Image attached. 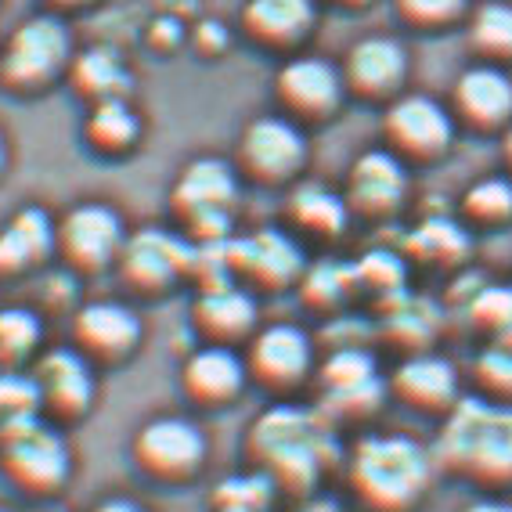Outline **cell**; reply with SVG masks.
<instances>
[{
    "mask_svg": "<svg viewBox=\"0 0 512 512\" xmlns=\"http://www.w3.org/2000/svg\"><path fill=\"white\" fill-rule=\"evenodd\" d=\"M502 159L505 166H509V174H512V123L505 127V138H502Z\"/></svg>",
    "mask_w": 512,
    "mask_h": 512,
    "instance_id": "42",
    "label": "cell"
},
{
    "mask_svg": "<svg viewBox=\"0 0 512 512\" xmlns=\"http://www.w3.org/2000/svg\"><path fill=\"white\" fill-rule=\"evenodd\" d=\"M462 213L484 228L512 220V177H484L469 184L462 195Z\"/></svg>",
    "mask_w": 512,
    "mask_h": 512,
    "instance_id": "29",
    "label": "cell"
},
{
    "mask_svg": "<svg viewBox=\"0 0 512 512\" xmlns=\"http://www.w3.org/2000/svg\"><path fill=\"white\" fill-rule=\"evenodd\" d=\"M278 98L296 112V116H325L343 98V73L329 58L303 55L293 58L278 73Z\"/></svg>",
    "mask_w": 512,
    "mask_h": 512,
    "instance_id": "20",
    "label": "cell"
},
{
    "mask_svg": "<svg viewBox=\"0 0 512 512\" xmlns=\"http://www.w3.org/2000/svg\"><path fill=\"white\" fill-rule=\"evenodd\" d=\"M242 26L260 44H293L314 26V0H249Z\"/></svg>",
    "mask_w": 512,
    "mask_h": 512,
    "instance_id": "25",
    "label": "cell"
},
{
    "mask_svg": "<svg viewBox=\"0 0 512 512\" xmlns=\"http://www.w3.org/2000/svg\"><path fill=\"white\" fill-rule=\"evenodd\" d=\"M289 217L296 220V228L311 231V235L332 238L347 228L350 206L343 195L321 188V184H300L289 195Z\"/></svg>",
    "mask_w": 512,
    "mask_h": 512,
    "instance_id": "26",
    "label": "cell"
},
{
    "mask_svg": "<svg viewBox=\"0 0 512 512\" xmlns=\"http://www.w3.org/2000/svg\"><path fill=\"white\" fill-rule=\"evenodd\" d=\"M199 44L224 47V44H228V33H224V26H217V22H206V26L199 29Z\"/></svg>",
    "mask_w": 512,
    "mask_h": 512,
    "instance_id": "39",
    "label": "cell"
},
{
    "mask_svg": "<svg viewBox=\"0 0 512 512\" xmlns=\"http://www.w3.org/2000/svg\"><path fill=\"white\" fill-rule=\"evenodd\" d=\"M325 415H368L383 401V379L375 372L372 354L361 347H339L321 368Z\"/></svg>",
    "mask_w": 512,
    "mask_h": 512,
    "instance_id": "15",
    "label": "cell"
},
{
    "mask_svg": "<svg viewBox=\"0 0 512 512\" xmlns=\"http://www.w3.org/2000/svg\"><path fill=\"white\" fill-rule=\"evenodd\" d=\"M469 44L487 62H512V4L509 0H487L469 15Z\"/></svg>",
    "mask_w": 512,
    "mask_h": 512,
    "instance_id": "27",
    "label": "cell"
},
{
    "mask_svg": "<svg viewBox=\"0 0 512 512\" xmlns=\"http://www.w3.org/2000/svg\"><path fill=\"white\" fill-rule=\"evenodd\" d=\"M275 494H278L275 484L260 469L242 476H228L213 491V512H264Z\"/></svg>",
    "mask_w": 512,
    "mask_h": 512,
    "instance_id": "30",
    "label": "cell"
},
{
    "mask_svg": "<svg viewBox=\"0 0 512 512\" xmlns=\"http://www.w3.org/2000/svg\"><path fill=\"white\" fill-rule=\"evenodd\" d=\"M238 199V177L224 159L202 156L192 159L177 177L170 202L184 217V224L199 238V246L228 242L231 206Z\"/></svg>",
    "mask_w": 512,
    "mask_h": 512,
    "instance_id": "6",
    "label": "cell"
},
{
    "mask_svg": "<svg viewBox=\"0 0 512 512\" xmlns=\"http://www.w3.org/2000/svg\"><path fill=\"white\" fill-rule=\"evenodd\" d=\"M246 448L253 455V469H260L275 491L307 494L336 458L332 419L300 404H275L253 419Z\"/></svg>",
    "mask_w": 512,
    "mask_h": 512,
    "instance_id": "1",
    "label": "cell"
},
{
    "mask_svg": "<svg viewBox=\"0 0 512 512\" xmlns=\"http://www.w3.org/2000/svg\"><path fill=\"white\" fill-rule=\"evenodd\" d=\"M40 343V321L26 307H4L0 311V361L19 365Z\"/></svg>",
    "mask_w": 512,
    "mask_h": 512,
    "instance_id": "32",
    "label": "cell"
},
{
    "mask_svg": "<svg viewBox=\"0 0 512 512\" xmlns=\"http://www.w3.org/2000/svg\"><path fill=\"white\" fill-rule=\"evenodd\" d=\"M455 112L473 130H505L512 123V73L498 62H476L455 80Z\"/></svg>",
    "mask_w": 512,
    "mask_h": 512,
    "instance_id": "14",
    "label": "cell"
},
{
    "mask_svg": "<svg viewBox=\"0 0 512 512\" xmlns=\"http://www.w3.org/2000/svg\"><path fill=\"white\" fill-rule=\"evenodd\" d=\"M4 156H8V152H4V138H0V170H4Z\"/></svg>",
    "mask_w": 512,
    "mask_h": 512,
    "instance_id": "44",
    "label": "cell"
},
{
    "mask_svg": "<svg viewBox=\"0 0 512 512\" xmlns=\"http://www.w3.org/2000/svg\"><path fill=\"white\" fill-rule=\"evenodd\" d=\"M231 271H242L256 285L267 289H282L303 275V253L293 238L282 231H256L242 242H228Z\"/></svg>",
    "mask_w": 512,
    "mask_h": 512,
    "instance_id": "18",
    "label": "cell"
},
{
    "mask_svg": "<svg viewBox=\"0 0 512 512\" xmlns=\"http://www.w3.org/2000/svg\"><path fill=\"white\" fill-rule=\"evenodd\" d=\"M343 4H354V8H357V4H365V0H343Z\"/></svg>",
    "mask_w": 512,
    "mask_h": 512,
    "instance_id": "46",
    "label": "cell"
},
{
    "mask_svg": "<svg viewBox=\"0 0 512 512\" xmlns=\"http://www.w3.org/2000/svg\"><path fill=\"white\" fill-rule=\"evenodd\" d=\"M210 440L184 415H156L138 426L130 437V458L141 476L152 484H192L206 466Z\"/></svg>",
    "mask_w": 512,
    "mask_h": 512,
    "instance_id": "5",
    "label": "cell"
},
{
    "mask_svg": "<svg viewBox=\"0 0 512 512\" xmlns=\"http://www.w3.org/2000/svg\"><path fill=\"white\" fill-rule=\"evenodd\" d=\"M127 242L123 217L105 202H80L55 228V246L76 271H101L119 260Z\"/></svg>",
    "mask_w": 512,
    "mask_h": 512,
    "instance_id": "8",
    "label": "cell"
},
{
    "mask_svg": "<svg viewBox=\"0 0 512 512\" xmlns=\"http://www.w3.org/2000/svg\"><path fill=\"white\" fill-rule=\"evenodd\" d=\"M347 476L365 509L412 512L433 484V455L404 433H372L354 444Z\"/></svg>",
    "mask_w": 512,
    "mask_h": 512,
    "instance_id": "3",
    "label": "cell"
},
{
    "mask_svg": "<svg viewBox=\"0 0 512 512\" xmlns=\"http://www.w3.org/2000/svg\"><path fill=\"white\" fill-rule=\"evenodd\" d=\"M0 512H22V509H15V505H0Z\"/></svg>",
    "mask_w": 512,
    "mask_h": 512,
    "instance_id": "45",
    "label": "cell"
},
{
    "mask_svg": "<svg viewBox=\"0 0 512 512\" xmlns=\"http://www.w3.org/2000/svg\"><path fill=\"white\" fill-rule=\"evenodd\" d=\"M33 386L40 397V412L55 422H76L91 412L94 394V365L76 347L47 350L33 368Z\"/></svg>",
    "mask_w": 512,
    "mask_h": 512,
    "instance_id": "9",
    "label": "cell"
},
{
    "mask_svg": "<svg viewBox=\"0 0 512 512\" xmlns=\"http://www.w3.org/2000/svg\"><path fill=\"white\" fill-rule=\"evenodd\" d=\"M293 512H339L332 502H303L300 509H293Z\"/></svg>",
    "mask_w": 512,
    "mask_h": 512,
    "instance_id": "43",
    "label": "cell"
},
{
    "mask_svg": "<svg viewBox=\"0 0 512 512\" xmlns=\"http://www.w3.org/2000/svg\"><path fill=\"white\" fill-rule=\"evenodd\" d=\"M437 462L473 484H512V404L458 397L440 430Z\"/></svg>",
    "mask_w": 512,
    "mask_h": 512,
    "instance_id": "2",
    "label": "cell"
},
{
    "mask_svg": "<svg viewBox=\"0 0 512 512\" xmlns=\"http://www.w3.org/2000/svg\"><path fill=\"white\" fill-rule=\"evenodd\" d=\"M141 343V318L127 303L94 300L83 303L73 318V347L87 361H123Z\"/></svg>",
    "mask_w": 512,
    "mask_h": 512,
    "instance_id": "13",
    "label": "cell"
},
{
    "mask_svg": "<svg viewBox=\"0 0 512 512\" xmlns=\"http://www.w3.org/2000/svg\"><path fill=\"white\" fill-rule=\"evenodd\" d=\"M0 476L33 502L55 498L73 476V448L58 422L22 415L0 426Z\"/></svg>",
    "mask_w": 512,
    "mask_h": 512,
    "instance_id": "4",
    "label": "cell"
},
{
    "mask_svg": "<svg viewBox=\"0 0 512 512\" xmlns=\"http://www.w3.org/2000/svg\"><path fill=\"white\" fill-rule=\"evenodd\" d=\"M192 256L195 246H188L184 238L170 235L163 228H145L138 235H127L116 264L123 267V278L134 289L159 293V289L174 285L177 278L192 271Z\"/></svg>",
    "mask_w": 512,
    "mask_h": 512,
    "instance_id": "11",
    "label": "cell"
},
{
    "mask_svg": "<svg viewBox=\"0 0 512 512\" xmlns=\"http://www.w3.org/2000/svg\"><path fill=\"white\" fill-rule=\"evenodd\" d=\"M73 80L83 94H94V98H116V91L127 83V73H123V62H119L112 51L105 47H94L87 55H80L73 69Z\"/></svg>",
    "mask_w": 512,
    "mask_h": 512,
    "instance_id": "31",
    "label": "cell"
},
{
    "mask_svg": "<svg viewBox=\"0 0 512 512\" xmlns=\"http://www.w3.org/2000/svg\"><path fill=\"white\" fill-rule=\"evenodd\" d=\"M350 278H354V271H347V267L321 264L307 275V296H311L314 303H332L347 293Z\"/></svg>",
    "mask_w": 512,
    "mask_h": 512,
    "instance_id": "38",
    "label": "cell"
},
{
    "mask_svg": "<svg viewBox=\"0 0 512 512\" xmlns=\"http://www.w3.org/2000/svg\"><path fill=\"white\" fill-rule=\"evenodd\" d=\"M87 134L105 152H119V148H127L130 141L138 138V116L123 98H101L91 112Z\"/></svg>",
    "mask_w": 512,
    "mask_h": 512,
    "instance_id": "28",
    "label": "cell"
},
{
    "mask_svg": "<svg viewBox=\"0 0 512 512\" xmlns=\"http://www.w3.org/2000/svg\"><path fill=\"white\" fill-rule=\"evenodd\" d=\"M311 361V336L289 321H278V325H267L253 336L246 354V372L249 379L271 386V390H289V386L307 379Z\"/></svg>",
    "mask_w": 512,
    "mask_h": 512,
    "instance_id": "12",
    "label": "cell"
},
{
    "mask_svg": "<svg viewBox=\"0 0 512 512\" xmlns=\"http://www.w3.org/2000/svg\"><path fill=\"white\" fill-rule=\"evenodd\" d=\"M238 159L246 166V174H253L256 181L282 184L300 174V166L307 163V138L300 134L293 119L260 116L242 130Z\"/></svg>",
    "mask_w": 512,
    "mask_h": 512,
    "instance_id": "10",
    "label": "cell"
},
{
    "mask_svg": "<svg viewBox=\"0 0 512 512\" xmlns=\"http://www.w3.org/2000/svg\"><path fill=\"white\" fill-rule=\"evenodd\" d=\"M397 8L415 26H444L469 15V0H397Z\"/></svg>",
    "mask_w": 512,
    "mask_h": 512,
    "instance_id": "37",
    "label": "cell"
},
{
    "mask_svg": "<svg viewBox=\"0 0 512 512\" xmlns=\"http://www.w3.org/2000/svg\"><path fill=\"white\" fill-rule=\"evenodd\" d=\"M469 314H473V321L480 329H491L498 336H505L512 329V289H498V285L480 289L473 296V303H469Z\"/></svg>",
    "mask_w": 512,
    "mask_h": 512,
    "instance_id": "36",
    "label": "cell"
},
{
    "mask_svg": "<svg viewBox=\"0 0 512 512\" xmlns=\"http://www.w3.org/2000/svg\"><path fill=\"white\" fill-rule=\"evenodd\" d=\"M466 246V231L451 220H426L412 235V249L433 264H455L458 256H466Z\"/></svg>",
    "mask_w": 512,
    "mask_h": 512,
    "instance_id": "33",
    "label": "cell"
},
{
    "mask_svg": "<svg viewBox=\"0 0 512 512\" xmlns=\"http://www.w3.org/2000/svg\"><path fill=\"white\" fill-rule=\"evenodd\" d=\"M408 192V174H404L401 156L390 148H372L357 156L347 177V206L365 217H386L404 202Z\"/></svg>",
    "mask_w": 512,
    "mask_h": 512,
    "instance_id": "16",
    "label": "cell"
},
{
    "mask_svg": "<svg viewBox=\"0 0 512 512\" xmlns=\"http://www.w3.org/2000/svg\"><path fill=\"white\" fill-rule=\"evenodd\" d=\"M246 357H238L228 343H210V347H199L181 368V386L184 394L192 397L202 408H220V404H231L242 386H246Z\"/></svg>",
    "mask_w": 512,
    "mask_h": 512,
    "instance_id": "17",
    "label": "cell"
},
{
    "mask_svg": "<svg viewBox=\"0 0 512 512\" xmlns=\"http://www.w3.org/2000/svg\"><path fill=\"white\" fill-rule=\"evenodd\" d=\"M195 325L199 332L213 339V343H235V339L249 336L256 325V303L246 289H238L231 282L220 285H202L199 300H195Z\"/></svg>",
    "mask_w": 512,
    "mask_h": 512,
    "instance_id": "23",
    "label": "cell"
},
{
    "mask_svg": "<svg viewBox=\"0 0 512 512\" xmlns=\"http://www.w3.org/2000/svg\"><path fill=\"white\" fill-rule=\"evenodd\" d=\"M69 51V33L58 19H29L15 29L4 51V76L15 83H37L47 73H55V65Z\"/></svg>",
    "mask_w": 512,
    "mask_h": 512,
    "instance_id": "19",
    "label": "cell"
},
{
    "mask_svg": "<svg viewBox=\"0 0 512 512\" xmlns=\"http://www.w3.org/2000/svg\"><path fill=\"white\" fill-rule=\"evenodd\" d=\"M94 512H145L138 502H130V498H105V502L94 505Z\"/></svg>",
    "mask_w": 512,
    "mask_h": 512,
    "instance_id": "40",
    "label": "cell"
},
{
    "mask_svg": "<svg viewBox=\"0 0 512 512\" xmlns=\"http://www.w3.org/2000/svg\"><path fill=\"white\" fill-rule=\"evenodd\" d=\"M383 130L394 156L430 163L455 141V116L430 94H404L386 109Z\"/></svg>",
    "mask_w": 512,
    "mask_h": 512,
    "instance_id": "7",
    "label": "cell"
},
{
    "mask_svg": "<svg viewBox=\"0 0 512 512\" xmlns=\"http://www.w3.org/2000/svg\"><path fill=\"white\" fill-rule=\"evenodd\" d=\"M476 383L484 386V397L512 404V347H491L480 354L473 368Z\"/></svg>",
    "mask_w": 512,
    "mask_h": 512,
    "instance_id": "34",
    "label": "cell"
},
{
    "mask_svg": "<svg viewBox=\"0 0 512 512\" xmlns=\"http://www.w3.org/2000/svg\"><path fill=\"white\" fill-rule=\"evenodd\" d=\"M397 401L419 412H448L458 401V375L451 361L433 354H412L390 379Z\"/></svg>",
    "mask_w": 512,
    "mask_h": 512,
    "instance_id": "22",
    "label": "cell"
},
{
    "mask_svg": "<svg viewBox=\"0 0 512 512\" xmlns=\"http://www.w3.org/2000/svg\"><path fill=\"white\" fill-rule=\"evenodd\" d=\"M404 76H408V51L394 37L357 40L343 69V83H350L365 98H390L401 91Z\"/></svg>",
    "mask_w": 512,
    "mask_h": 512,
    "instance_id": "21",
    "label": "cell"
},
{
    "mask_svg": "<svg viewBox=\"0 0 512 512\" xmlns=\"http://www.w3.org/2000/svg\"><path fill=\"white\" fill-rule=\"evenodd\" d=\"M55 249V220L40 206H22L0 228V275H22Z\"/></svg>",
    "mask_w": 512,
    "mask_h": 512,
    "instance_id": "24",
    "label": "cell"
},
{
    "mask_svg": "<svg viewBox=\"0 0 512 512\" xmlns=\"http://www.w3.org/2000/svg\"><path fill=\"white\" fill-rule=\"evenodd\" d=\"M37 412H40V397H37V386H33V375H15V372L0 375V426Z\"/></svg>",
    "mask_w": 512,
    "mask_h": 512,
    "instance_id": "35",
    "label": "cell"
},
{
    "mask_svg": "<svg viewBox=\"0 0 512 512\" xmlns=\"http://www.w3.org/2000/svg\"><path fill=\"white\" fill-rule=\"evenodd\" d=\"M466 512H512V502H502V498H484V502H473Z\"/></svg>",
    "mask_w": 512,
    "mask_h": 512,
    "instance_id": "41",
    "label": "cell"
}]
</instances>
